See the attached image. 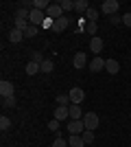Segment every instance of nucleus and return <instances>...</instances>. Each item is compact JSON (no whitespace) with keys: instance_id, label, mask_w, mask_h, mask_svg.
I'll return each mask as SVG.
<instances>
[{"instance_id":"c85d7f7f","label":"nucleus","mask_w":131,"mask_h":147,"mask_svg":"<svg viewBox=\"0 0 131 147\" xmlns=\"http://www.w3.org/2000/svg\"><path fill=\"white\" fill-rule=\"evenodd\" d=\"M2 105L5 108H15V97H2Z\"/></svg>"},{"instance_id":"5701e85b","label":"nucleus","mask_w":131,"mask_h":147,"mask_svg":"<svg viewBox=\"0 0 131 147\" xmlns=\"http://www.w3.org/2000/svg\"><path fill=\"white\" fill-rule=\"evenodd\" d=\"M9 127H11V119L2 114V117H0V129H2V132H7Z\"/></svg>"},{"instance_id":"f257e3e1","label":"nucleus","mask_w":131,"mask_h":147,"mask_svg":"<svg viewBox=\"0 0 131 147\" xmlns=\"http://www.w3.org/2000/svg\"><path fill=\"white\" fill-rule=\"evenodd\" d=\"M98 123H100V119H98V114L96 112H85L83 114V125H85V129H96L98 127Z\"/></svg>"},{"instance_id":"0eeeda50","label":"nucleus","mask_w":131,"mask_h":147,"mask_svg":"<svg viewBox=\"0 0 131 147\" xmlns=\"http://www.w3.org/2000/svg\"><path fill=\"white\" fill-rule=\"evenodd\" d=\"M68 132H70V134H79V136H81L83 132H85L83 119H81V121H70V123H68Z\"/></svg>"},{"instance_id":"b1692460","label":"nucleus","mask_w":131,"mask_h":147,"mask_svg":"<svg viewBox=\"0 0 131 147\" xmlns=\"http://www.w3.org/2000/svg\"><path fill=\"white\" fill-rule=\"evenodd\" d=\"M53 68H55V64H53L50 59H44V61H42V73L48 75V73H53Z\"/></svg>"},{"instance_id":"f8f14e48","label":"nucleus","mask_w":131,"mask_h":147,"mask_svg":"<svg viewBox=\"0 0 131 147\" xmlns=\"http://www.w3.org/2000/svg\"><path fill=\"white\" fill-rule=\"evenodd\" d=\"M105 70H107L109 75H118V73H120L118 59H105Z\"/></svg>"},{"instance_id":"20e7f679","label":"nucleus","mask_w":131,"mask_h":147,"mask_svg":"<svg viewBox=\"0 0 131 147\" xmlns=\"http://www.w3.org/2000/svg\"><path fill=\"white\" fill-rule=\"evenodd\" d=\"M44 20H46V11H39V9H31V18H29V22H31L33 26L44 24Z\"/></svg>"},{"instance_id":"39448f33","label":"nucleus","mask_w":131,"mask_h":147,"mask_svg":"<svg viewBox=\"0 0 131 147\" xmlns=\"http://www.w3.org/2000/svg\"><path fill=\"white\" fill-rule=\"evenodd\" d=\"M68 94H70V103H76V105H81V101L85 99V92H83V88H72Z\"/></svg>"},{"instance_id":"9b49d317","label":"nucleus","mask_w":131,"mask_h":147,"mask_svg":"<svg viewBox=\"0 0 131 147\" xmlns=\"http://www.w3.org/2000/svg\"><path fill=\"white\" fill-rule=\"evenodd\" d=\"M68 24H70V18H68V16H63V18H59L55 24H53V31H55V33H61V31L68 29Z\"/></svg>"},{"instance_id":"4468645a","label":"nucleus","mask_w":131,"mask_h":147,"mask_svg":"<svg viewBox=\"0 0 131 147\" xmlns=\"http://www.w3.org/2000/svg\"><path fill=\"white\" fill-rule=\"evenodd\" d=\"M13 90H15V88H13V84L11 81H0V94H2V97H13Z\"/></svg>"},{"instance_id":"ddd939ff","label":"nucleus","mask_w":131,"mask_h":147,"mask_svg":"<svg viewBox=\"0 0 131 147\" xmlns=\"http://www.w3.org/2000/svg\"><path fill=\"white\" fill-rule=\"evenodd\" d=\"M90 70H92V73H100V70H105V59H103V57H94V59L90 61Z\"/></svg>"},{"instance_id":"bb28decb","label":"nucleus","mask_w":131,"mask_h":147,"mask_svg":"<svg viewBox=\"0 0 131 147\" xmlns=\"http://www.w3.org/2000/svg\"><path fill=\"white\" fill-rule=\"evenodd\" d=\"M59 5H61L63 11H74V2H72V0H61Z\"/></svg>"},{"instance_id":"7ed1b4c3","label":"nucleus","mask_w":131,"mask_h":147,"mask_svg":"<svg viewBox=\"0 0 131 147\" xmlns=\"http://www.w3.org/2000/svg\"><path fill=\"white\" fill-rule=\"evenodd\" d=\"M46 18L53 20V22H57L59 18H63V9H61V5H59V2H57V5H50L48 9H46Z\"/></svg>"},{"instance_id":"412c9836","label":"nucleus","mask_w":131,"mask_h":147,"mask_svg":"<svg viewBox=\"0 0 131 147\" xmlns=\"http://www.w3.org/2000/svg\"><path fill=\"white\" fill-rule=\"evenodd\" d=\"M87 9H90L87 0H76V2H74V11H81V13H85Z\"/></svg>"},{"instance_id":"cd10ccee","label":"nucleus","mask_w":131,"mask_h":147,"mask_svg":"<svg viewBox=\"0 0 131 147\" xmlns=\"http://www.w3.org/2000/svg\"><path fill=\"white\" fill-rule=\"evenodd\" d=\"M35 35H37V26L29 24V26H26V31H24V37H35Z\"/></svg>"},{"instance_id":"c756f323","label":"nucleus","mask_w":131,"mask_h":147,"mask_svg":"<svg viewBox=\"0 0 131 147\" xmlns=\"http://www.w3.org/2000/svg\"><path fill=\"white\" fill-rule=\"evenodd\" d=\"M48 129H50V132H55V134H59V121H57V119L48 121Z\"/></svg>"},{"instance_id":"dca6fc26","label":"nucleus","mask_w":131,"mask_h":147,"mask_svg":"<svg viewBox=\"0 0 131 147\" xmlns=\"http://www.w3.org/2000/svg\"><path fill=\"white\" fill-rule=\"evenodd\" d=\"M37 73H42V64H37V61H29L26 64V75H37Z\"/></svg>"},{"instance_id":"2f4dec72","label":"nucleus","mask_w":131,"mask_h":147,"mask_svg":"<svg viewBox=\"0 0 131 147\" xmlns=\"http://www.w3.org/2000/svg\"><path fill=\"white\" fill-rule=\"evenodd\" d=\"M26 26H29V22H26V20H15V29L26 31Z\"/></svg>"},{"instance_id":"6ab92c4d","label":"nucleus","mask_w":131,"mask_h":147,"mask_svg":"<svg viewBox=\"0 0 131 147\" xmlns=\"http://www.w3.org/2000/svg\"><path fill=\"white\" fill-rule=\"evenodd\" d=\"M50 7L48 0H33V9H39V11H46Z\"/></svg>"},{"instance_id":"7c9ffc66","label":"nucleus","mask_w":131,"mask_h":147,"mask_svg":"<svg viewBox=\"0 0 131 147\" xmlns=\"http://www.w3.org/2000/svg\"><path fill=\"white\" fill-rule=\"evenodd\" d=\"M31 61H37V64H42V61H44L42 53H37V51H33V53H31Z\"/></svg>"},{"instance_id":"4be33fe9","label":"nucleus","mask_w":131,"mask_h":147,"mask_svg":"<svg viewBox=\"0 0 131 147\" xmlns=\"http://www.w3.org/2000/svg\"><path fill=\"white\" fill-rule=\"evenodd\" d=\"M96 31H98V24H96V22H87V24H85V33H87V35L96 37Z\"/></svg>"},{"instance_id":"72a5a7b5","label":"nucleus","mask_w":131,"mask_h":147,"mask_svg":"<svg viewBox=\"0 0 131 147\" xmlns=\"http://www.w3.org/2000/svg\"><path fill=\"white\" fill-rule=\"evenodd\" d=\"M109 22H112V24H120V22H122V16H118V13H116V16H112V18H109Z\"/></svg>"},{"instance_id":"473e14b6","label":"nucleus","mask_w":131,"mask_h":147,"mask_svg":"<svg viewBox=\"0 0 131 147\" xmlns=\"http://www.w3.org/2000/svg\"><path fill=\"white\" fill-rule=\"evenodd\" d=\"M53 147H68V141H63V138H59V136H57L55 143H53Z\"/></svg>"},{"instance_id":"6e6552de","label":"nucleus","mask_w":131,"mask_h":147,"mask_svg":"<svg viewBox=\"0 0 131 147\" xmlns=\"http://www.w3.org/2000/svg\"><path fill=\"white\" fill-rule=\"evenodd\" d=\"M70 121H81L83 119V114H85V112L81 110V105H76V103H70Z\"/></svg>"},{"instance_id":"f03ea898","label":"nucleus","mask_w":131,"mask_h":147,"mask_svg":"<svg viewBox=\"0 0 131 147\" xmlns=\"http://www.w3.org/2000/svg\"><path fill=\"white\" fill-rule=\"evenodd\" d=\"M118 7H120V2L118 0H105L103 5H100V13H105V16H116V11H118Z\"/></svg>"},{"instance_id":"393cba45","label":"nucleus","mask_w":131,"mask_h":147,"mask_svg":"<svg viewBox=\"0 0 131 147\" xmlns=\"http://www.w3.org/2000/svg\"><path fill=\"white\" fill-rule=\"evenodd\" d=\"M83 143H85V145H90V143H94V132L92 129H85V132H83Z\"/></svg>"},{"instance_id":"f3484780","label":"nucleus","mask_w":131,"mask_h":147,"mask_svg":"<svg viewBox=\"0 0 131 147\" xmlns=\"http://www.w3.org/2000/svg\"><path fill=\"white\" fill-rule=\"evenodd\" d=\"M68 145H70V147H85V143H83V136H79V134H70Z\"/></svg>"},{"instance_id":"aec40b11","label":"nucleus","mask_w":131,"mask_h":147,"mask_svg":"<svg viewBox=\"0 0 131 147\" xmlns=\"http://www.w3.org/2000/svg\"><path fill=\"white\" fill-rule=\"evenodd\" d=\"M31 18V9H18L15 11V20H29Z\"/></svg>"},{"instance_id":"423d86ee","label":"nucleus","mask_w":131,"mask_h":147,"mask_svg":"<svg viewBox=\"0 0 131 147\" xmlns=\"http://www.w3.org/2000/svg\"><path fill=\"white\" fill-rule=\"evenodd\" d=\"M87 64V55L83 53V51H79V53H74V59H72V66L76 68V70H81V68H85Z\"/></svg>"},{"instance_id":"a211bd4d","label":"nucleus","mask_w":131,"mask_h":147,"mask_svg":"<svg viewBox=\"0 0 131 147\" xmlns=\"http://www.w3.org/2000/svg\"><path fill=\"white\" fill-rule=\"evenodd\" d=\"M98 16H100V11H98V9H92V7H90V9L85 11L87 22H96V20H98Z\"/></svg>"},{"instance_id":"9d476101","label":"nucleus","mask_w":131,"mask_h":147,"mask_svg":"<svg viewBox=\"0 0 131 147\" xmlns=\"http://www.w3.org/2000/svg\"><path fill=\"white\" fill-rule=\"evenodd\" d=\"M70 105H57L55 108V119L57 121H66V119H70Z\"/></svg>"},{"instance_id":"1a4fd4ad","label":"nucleus","mask_w":131,"mask_h":147,"mask_svg":"<svg viewBox=\"0 0 131 147\" xmlns=\"http://www.w3.org/2000/svg\"><path fill=\"white\" fill-rule=\"evenodd\" d=\"M90 49H92L94 55H100V53H103V49H105V42H103V40L96 35V37H92V42H90Z\"/></svg>"},{"instance_id":"2eb2a0df","label":"nucleus","mask_w":131,"mask_h":147,"mask_svg":"<svg viewBox=\"0 0 131 147\" xmlns=\"http://www.w3.org/2000/svg\"><path fill=\"white\" fill-rule=\"evenodd\" d=\"M22 37H24V31H20V29L13 26L11 33H9V42H11V44H20V42H22Z\"/></svg>"},{"instance_id":"a878e982","label":"nucleus","mask_w":131,"mask_h":147,"mask_svg":"<svg viewBox=\"0 0 131 147\" xmlns=\"http://www.w3.org/2000/svg\"><path fill=\"white\" fill-rule=\"evenodd\" d=\"M57 105H70V94H57Z\"/></svg>"},{"instance_id":"f704fd0d","label":"nucleus","mask_w":131,"mask_h":147,"mask_svg":"<svg viewBox=\"0 0 131 147\" xmlns=\"http://www.w3.org/2000/svg\"><path fill=\"white\" fill-rule=\"evenodd\" d=\"M122 24H127L131 29V13H125V16H122Z\"/></svg>"}]
</instances>
